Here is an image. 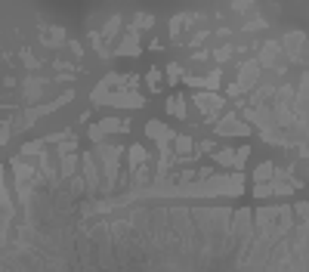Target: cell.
Wrapping results in <instances>:
<instances>
[{
  "label": "cell",
  "instance_id": "cell-1",
  "mask_svg": "<svg viewBox=\"0 0 309 272\" xmlns=\"http://www.w3.org/2000/svg\"><path fill=\"white\" fill-rule=\"evenodd\" d=\"M145 133H148V136H155L158 142H170V136H176V133H170V130L164 127V124H161V121H152V124L145 127Z\"/></svg>",
  "mask_w": 309,
  "mask_h": 272
},
{
  "label": "cell",
  "instance_id": "cell-2",
  "mask_svg": "<svg viewBox=\"0 0 309 272\" xmlns=\"http://www.w3.org/2000/svg\"><path fill=\"white\" fill-rule=\"evenodd\" d=\"M220 133H238V136H247V127H241V124L235 121V115H229V118L220 124Z\"/></svg>",
  "mask_w": 309,
  "mask_h": 272
},
{
  "label": "cell",
  "instance_id": "cell-3",
  "mask_svg": "<svg viewBox=\"0 0 309 272\" xmlns=\"http://www.w3.org/2000/svg\"><path fill=\"white\" fill-rule=\"evenodd\" d=\"M272 176H275V167H272L269 161L257 167V183H260V186H266V179H272Z\"/></svg>",
  "mask_w": 309,
  "mask_h": 272
},
{
  "label": "cell",
  "instance_id": "cell-4",
  "mask_svg": "<svg viewBox=\"0 0 309 272\" xmlns=\"http://www.w3.org/2000/svg\"><path fill=\"white\" fill-rule=\"evenodd\" d=\"M145 164V152H142V145H133L130 149V167H142Z\"/></svg>",
  "mask_w": 309,
  "mask_h": 272
},
{
  "label": "cell",
  "instance_id": "cell-5",
  "mask_svg": "<svg viewBox=\"0 0 309 272\" xmlns=\"http://www.w3.org/2000/svg\"><path fill=\"white\" fill-rule=\"evenodd\" d=\"M167 105L173 108V115H176V118H186V102H182V96H173V99L167 102Z\"/></svg>",
  "mask_w": 309,
  "mask_h": 272
},
{
  "label": "cell",
  "instance_id": "cell-6",
  "mask_svg": "<svg viewBox=\"0 0 309 272\" xmlns=\"http://www.w3.org/2000/svg\"><path fill=\"white\" fill-rule=\"evenodd\" d=\"M195 102H198V105L201 108H220V99H216V96H195Z\"/></svg>",
  "mask_w": 309,
  "mask_h": 272
},
{
  "label": "cell",
  "instance_id": "cell-7",
  "mask_svg": "<svg viewBox=\"0 0 309 272\" xmlns=\"http://www.w3.org/2000/svg\"><path fill=\"white\" fill-rule=\"evenodd\" d=\"M121 53H136V34H127V40L121 43Z\"/></svg>",
  "mask_w": 309,
  "mask_h": 272
},
{
  "label": "cell",
  "instance_id": "cell-8",
  "mask_svg": "<svg viewBox=\"0 0 309 272\" xmlns=\"http://www.w3.org/2000/svg\"><path fill=\"white\" fill-rule=\"evenodd\" d=\"M189 149H192V139H189V136H179V139H176V152L186 155Z\"/></svg>",
  "mask_w": 309,
  "mask_h": 272
},
{
  "label": "cell",
  "instance_id": "cell-9",
  "mask_svg": "<svg viewBox=\"0 0 309 272\" xmlns=\"http://www.w3.org/2000/svg\"><path fill=\"white\" fill-rule=\"evenodd\" d=\"M158 84H161V74L152 71V74H148V90H158Z\"/></svg>",
  "mask_w": 309,
  "mask_h": 272
}]
</instances>
